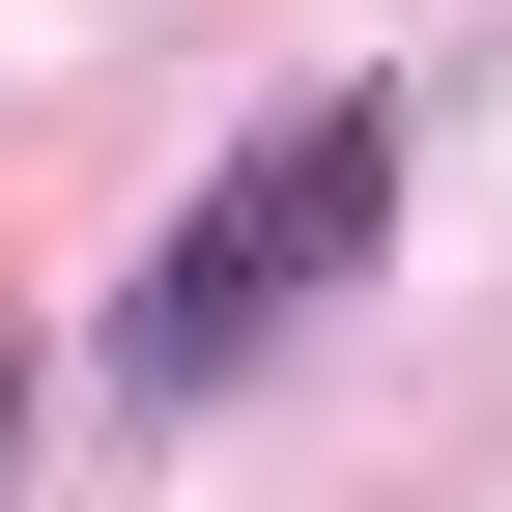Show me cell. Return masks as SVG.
I'll use <instances>...</instances> for the list:
<instances>
[{
    "instance_id": "cell-1",
    "label": "cell",
    "mask_w": 512,
    "mask_h": 512,
    "mask_svg": "<svg viewBox=\"0 0 512 512\" xmlns=\"http://www.w3.org/2000/svg\"><path fill=\"white\" fill-rule=\"evenodd\" d=\"M370 200H399V86H313V114H285L256 171H200V200H171V256L114 285V370H143V399L256 370V342H285V313H313V285L370 256Z\"/></svg>"
}]
</instances>
